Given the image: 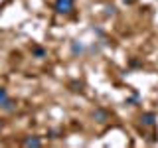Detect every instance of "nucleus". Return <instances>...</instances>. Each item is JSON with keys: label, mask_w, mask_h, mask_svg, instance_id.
<instances>
[{"label": "nucleus", "mask_w": 158, "mask_h": 148, "mask_svg": "<svg viewBox=\"0 0 158 148\" xmlns=\"http://www.w3.org/2000/svg\"><path fill=\"white\" fill-rule=\"evenodd\" d=\"M73 6H75V0H56V2H53L56 12L57 14H63V16L71 14L73 12Z\"/></svg>", "instance_id": "nucleus-1"}, {"label": "nucleus", "mask_w": 158, "mask_h": 148, "mask_svg": "<svg viewBox=\"0 0 158 148\" xmlns=\"http://www.w3.org/2000/svg\"><path fill=\"white\" fill-rule=\"evenodd\" d=\"M140 125L142 126H154L156 125V113H142L140 115Z\"/></svg>", "instance_id": "nucleus-2"}, {"label": "nucleus", "mask_w": 158, "mask_h": 148, "mask_svg": "<svg viewBox=\"0 0 158 148\" xmlns=\"http://www.w3.org/2000/svg\"><path fill=\"white\" fill-rule=\"evenodd\" d=\"M93 118H95L97 122H107L109 121V113L105 109H95V111H93Z\"/></svg>", "instance_id": "nucleus-3"}, {"label": "nucleus", "mask_w": 158, "mask_h": 148, "mask_svg": "<svg viewBox=\"0 0 158 148\" xmlns=\"http://www.w3.org/2000/svg\"><path fill=\"white\" fill-rule=\"evenodd\" d=\"M32 56H34V57H38V59H44V57L48 56V51H46V47L34 46V47H32Z\"/></svg>", "instance_id": "nucleus-4"}, {"label": "nucleus", "mask_w": 158, "mask_h": 148, "mask_svg": "<svg viewBox=\"0 0 158 148\" xmlns=\"http://www.w3.org/2000/svg\"><path fill=\"white\" fill-rule=\"evenodd\" d=\"M71 51H73V56H81V53L85 51V46H83L81 42H73L71 43Z\"/></svg>", "instance_id": "nucleus-5"}, {"label": "nucleus", "mask_w": 158, "mask_h": 148, "mask_svg": "<svg viewBox=\"0 0 158 148\" xmlns=\"http://www.w3.org/2000/svg\"><path fill=\"white\" fill-rule=\"evenodd\" d=\"M24 146H42V140L38 136H30L24 140Z\"/></svg>", "instance_id": "nucleus-6"}, {"label": "nucleus", "mask_w": 158, "mask_h": 148, "mask_svg": "<svg viewBox=\"0 0 158 148\" xmlns=\"http://www.w3.org/2000/svg\"><path fill=\"white\" fill-rule=\"evenodd\" d=\"M8 99H10V97H8V91H6L4 87H0V109L4 107V103H6Z\"/></svg>", "instance_id": "nucleus-7"}, {"label": "nucleus", "mask_w": 158, "mask_h": 148, "mask_svg": "<svg viewBox=\"0 0 158 148\" xmlns=\"http://www.w3.org/2000/svg\"><path fill=\"white\" fill-rule=\"evenodd\" d=\"M14 107H16V105H14V101H12V99H8V101L6 103H4V111H6V113H10V111H14Z\"/></svg>", "instance_id": "nucleus-8"}, {"label": "nucleus", "mask_w": 158, "mask_h": 148, "mask_svg": "<svg viewBox=\"0 0 158 148\" xmlns=\"http://www.w3.org/2000/svg\"><path fill=\"white\" fill-rule=\"evenodd\" d=\"M2 126H4V122H2V118H0V130H2Z\"/></svg>", "instance_id": "nucleus-9"}, {"label": "nucleus", "mask_w": 158, "mask_h": 148, "mask_svg": "<svg viewBox=\"0 0 158 148\" xmlns=\"http://www.w3.org/2000/svg\"><path fill=\"white\" fill-rule=\"evenodd\" d=\"M125 4H132V0H125Z\"/></svg>", "instance_id": "nucleus-10"}]
</instances>
